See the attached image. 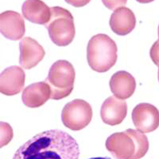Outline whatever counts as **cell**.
Listing matches in <instances>:
<instances>
[{
	"mask_svg": "<svg viewBox=\"0 0 159 159\" xmlns=\"http://www.w3.org/2000/svg\"><path fill=\"white\" fill-rule=\"evenodd\" d=\"M21 9L24 17L34 23L45 25L50 18V7L41 0H26Z\"/></svg>",
	"mask_w": 159,
	"mask_h": 159,
	"instance_id": "cell-14",
	"label": "cell"
},
{
	"mask_svg": "<svg viewBox=\"0 0 159 159\" xmlns=\"http://www.w3.org/2000/svg\"><path fill=\"white\" fill-rule=\"evenodd\" d=\"M49 85L44 81L34 83L25 87L22 94L23 104L30 108L38 107L44 104L50 98Z\"/></svg>",
	"mask_w": 159,
	"mask_h": 159,
	"instance_id": "cell-13",
	"label": "cell"
},
{
	"mask_svg": "<svg viewBox=\"0 0 159 159\" xmlns=\"http://www.w3.org/2000/svg\"><path fill=\"white\" fill-rule=\"evenodd\" d=\"M51 16L45 24L52 41L59 46L68 45L75 34L74 18L67 9L59 6L50 7Z\"/></svg>",
	"mask_w": 159,
	"mask_h": 159,
	"instance_id": "cell-4",
	"label": "cell"
},
{
	"mask_svg": "<svg viewBox=\"0 0 159 159\" xmlns=\"http://www.w3.org/2000/svg\"><path fill=\"white\" fill-rule=\"evenodd\" d=\"M89 159H112L111 158L108 157H93Z\"/></svg>",
	"mask_w": 159,
	"mask_h": 159,
	"instance_id": "cell-19",
	"label": "cell"
},
{
	"mask_svg": "<svg viewBox=\"0 0 159 159\" xmlns=\"http://www.w3.org/2000/svg\"><path fill=\"white\" fill-rule=\"evenodd\" d=\"M117 51L116 43L107 35H95L89 40L87 45V57L89 65L96 72H107L116 63Z\"/></svg>",
	"mask_w": 159,
	"mask_h": 159,
	"instance_id": "cell-2",
	"label": "cell"
},
{
	"mask_svg": "<svg viewBox=\"0 0 159 159\" xmlns=\"http://www.w3.org/2000/svg\"><path fill=\"white\" fill-rule=\"evenodd\" d=\"M136 24V18L133 12L123 6L115 9L109 20L111 30L120 35H125L130 33L134 28Z\"/></svg>",
	"mask_w": 159,
	"mask_h": 159,
	"instance_id": "cell-11",
	"label": "cell"
},
{
	"mask_svg": "<svg viewBox=\"0 0 159 159\" xmlns=\"http://www.w3.org/2000/svg\"><path fill=\"white\" fill-rule=\"evenodd\" d=\"M127 110V105L125 100L111 96L102 103L100 116L104 123L114 125L122 122L126 117Z\"/></svg>",
	"mask_w": 159,
	"mask_h": 159,
	"instance_id": "cell-10",
	"label": "cell"
},
{
	"mask_svg": "<svg viewBox=\"0 0 159 159\" xmlns=\"http://www.w3.org/2000/svg\"><path fill=\"white\" fill-rule=\"evenodd\" d=\"M104 5L108 8L112 10L114 8H117V7H119L118 6H122V5H125L126 3V1H123L122 2H120V1L119 2H113L111 1H102Z\"/></svg>",
	"mask_w": 159,
	"mask_h": 159,
	"instance_id": "cell-17",
	"label": "cell"
},
{
	"mask_svg": "<svg viewBox=\"0 0 159 159\" xmlns=\"http://www.w3.org/2000/svg\"><path fill=\"white\" fill-rule=\"evenodd\" d=\"M75 73L73 65L65 60H59L51 66L44 81L51 90L50 98L58 100L68 96L73 88Z\"/></svg>",
	"mask_w": 159,
	"mask_h": 159,
	"instance_id": "cell-3",
	"label": "cell"
},
{
	"mask_svg": "<svg viewBox=\"0 0 159 159\" xmlns=\"http://www.w3.org/2000/svg\"><path fill=\"white\" fill-rule=\"evenodd\" d=\"M158 67H159V68L158 69V81L159 82V66Z\"/></svg>",
	"mask_w": 159,
	"mask_h": 159,
	"instance_id": "cell-21",
	"label": "cell"
},
{
	"mask_svg": "<svg viewBox=\"0 0 159 159\" xmlns=\"http://www.w3.org/2000/svg\"><path fill=\"white\" fill-rule=\"evenodd\" d=\"M150 57L154 63L159 66V40L157 39L152 46L150 51Z\"/></svg>",
	"mask_w": 159,
	"mask_h": 159,
	"instance_id": "cell-16",
	"label": "cell"
},
{
	"mask_svg": "<svg viewBox=\"0 0 159 159\" xmlns=\"http://www.w3.org/2000/svg\"><path fill=\"white\" fill-rule=\"evenodd\" d=\"M19 63L24 68L30 69L36 66L43 58L45 52L35 39L25 37L19 43Z\"/></svg>",
	"mask_w": 159,
	"mask_h": 159,
	"instance_id": "cell-9",
	"label": "cell"
},
{
	"mask_svg": "<svg viewBox=\"0 0 159 159\" xmlns=\"http://www.w3.org/2000/svg\"><path fill=\"white\" fill-rule=\"evenodd\" d=\"M109 84L115 96L121 100L131 97L135 92L136 85L134 77L125 70H120L113 74Z\"/></svg>",
	"mask_w": 159,
	"mask_h": 159,
	"instance_id": "cell-12",
	"label": "cell"
},
{
	"mask_svg": "<svg viewBox=\"0 0 159 159\" xmlns=\"http://www.w3.org/2000/svg\"><path fill=\"white\" fill-rule=\"evenodd\" d=\"M68 3L76 7H81L89 3L90 1H66Z\"/></svg>",
	"mask_w": 159,
	"mask_h": 159,
	"instance_id": "cell-18",
	"label": "cell"
},
{
	"mask_svg": "<svg viewBox=\"0 0 159 159\" xmlns=\"http://www.w3.org/2000/svg\"><path fill=\"white\" fill-rule=\"evenodd\" d=\"M93 110L85 101L76 99L67 103L61 112V119L64 125L72 130L82 129L90 122Z\"/></svg>",
	"mask_w": 159,
	"mask_h": 159,
	"instance_id": "cell-5",
	"label": "cell"
},
{
	"mask_svg": "<svg viewBox=\"0 0 159 159\" xmlns=\"http://www.w3.org/2000/svg\"><path fill=\"white\" fill-rule=\"evenodd\" d=\"M1 132H2V138L7 139L9 142L13 136V129L10 125L8 123L0 122Z\"/></svg>",
	"mask_w": 159,
	"mask_h": 159,
	"instance_id": "cell-15",
	"label": "cell"
},
{
	"mask_svg": "<svg viewBox=\"0 0 159 159\" xmlns=\"http://www.w3.org/2000/svg\"><path fill=\"white\" fill-rule=\"evenodd\" d=\"M25 73L20 66L14 65L6 68L0 75V92L7 96L20 92L25 82Z\"/></svg>",
	"mask_w": 159,
	"mask_h": 159,
	"instance_id": "cell-7",
	"label": "cell"
},
{
	"mask_svg": "<svg viewBox=\"0 0 159 159\" xmlns=\"http://www.w3.org/2000/svg\"><path fill=\"white\" fill-rule=\"evenodd\" d=\"M158 40H159V24L158 27Z\"/></svg>",
	"mask_w": 159,
	"mask_h": 159,
	"instance_id": "cell-20",
	"label": "cell"
},
{
	"mask_svg": "<svg viewBox=\"0 0 159 159\" xmlns=\"http://www.w3.org/2000/svg\"><path fill=\"white\" fill-rule=\"evenodd\" d=\"M0 30L7 39L18 40L25 32L24 19L19 12L13 10H7L0 14Z\"/></svg>",
	"mask_w": 159,
	"mask_h": 159,
	"instance_id": "cell-8",
	"label": "cell"
},
{
	"mask_svg": "<svg viewBox=\"0 0 159 159\" xmlns=\"http://www.w3.org/2000/svg\"><path fill=\"white\" fill-rule=\"evenodd\" d=\"M132 118L138 130L142 133H148L159 126V110L153 105L141 103L133 109Z\"/></svg>",
	"mask_w": 159,
	"mask_h": 159,
	"instance_id": "cell-6",
	"label": "cell"
},
{
	"mask_svg": "<svg viewBox=\"0 0 159 159\" xmlns=\"http://www.w3.org/2000/svg\"><path fill=\"white\" fill-rule=\"evenodd\" d=\"M76 140L67 132L51 129L39 133L21 146L12 159H78Z\"/></svg>",
	"mask_w": 159,
	"mask_h": 159,
	"instance_id": "cell-1",
	"label": "cell"
}]
</instances>
